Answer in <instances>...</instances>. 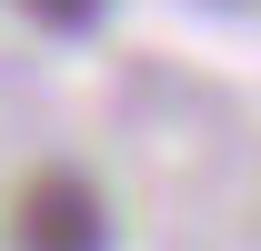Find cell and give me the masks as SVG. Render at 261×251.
<instances>
[{"instance_id": "obj_1", "label": "cell", "mask_w": 261, "mask_h": 251, "mask_svg": "<svg viewBox=\"0 0 261 251\" xmlns=\"http://www.w3.org/2000/svg\"><path fill=\"white\" fill-rule=\"evenodd\" d=\"M0 241H10V251H121V231H111V201H100V181H91V171L40 161L31 181L10 191Z\"/></svg>"}, {"instance_id": "obj_2", "label": "cell", "mask_w": 261, "mask_h": 251, "mask_svg": "<svg viewBox=\"0 0 261 251\" xmlns=\"http://www.w3.org/2000/svg\"><path fill=\"white\" fill-rule=\"evenodd\" d=\"M31 31H50V40H91L100 20H111V0H10Z\"/></svg>"}]
</instances>
